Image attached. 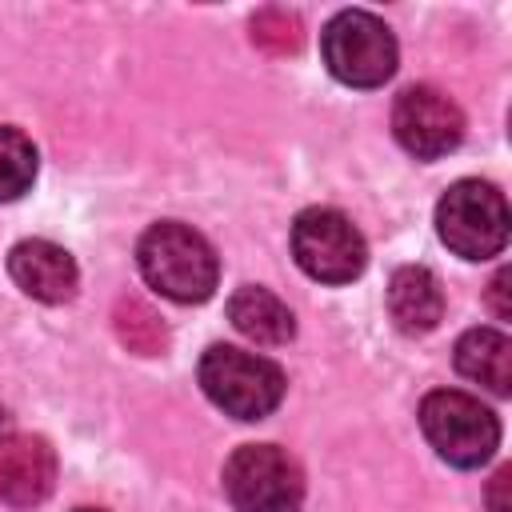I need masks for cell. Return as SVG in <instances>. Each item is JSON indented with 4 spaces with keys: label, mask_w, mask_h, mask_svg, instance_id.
Wrapping results in <instances>:
<instances>
[{
    "label": "cell",
    "mask_w": 512,
    "mask_h": 512,
    "mask_svg": "<svg viewBox=\"0 0 512 512\" xmlns=\"http://www.w3.org/2000/svg\"><path fill=\"white\" fill-rule=\"evenodd\" d=\"M136 260H140V272L144 280L176 300V304H200L212 296L216 280H220V260L212 252V244L180 224V220H160L152 224L144 236H140V248H136Z\"/></svg>",
    "instance_id": "cell-1"
},
{
    "label": "cell",
    "mask_w": 512,
    "mask_h": 512,
    "mask_svg": "<svg viewBox=\"0 0 512 512\" xmlns=\"http://www.w3.org/2000/svg\"><path fill=\"white\" fill-rule=\"evenodd\" d=\"M200 388L220 412L236 420H264L284 400V372L268 356L212 344L200 356Z\"/></svg>",
    "instance_id": "cell-2"
},
{
    "label": "cell",
    "mask_w": 512,
    "mask_h": 512,
    "mask_svg": "<svg viewBox=\"0 0 512 512\" xmlns=\"http://www.w3.org/2000/svg\"><path fill=\"white\" fill-rule=\"evenodd\" d=\"M420 428H424L428 444L436 448V456L448 460L452 468H480L484 460H492V452L500 444L496 412L456 388H440V392L424 396Z\"/></svg>",
    "instance_id": "cell-4"
},
{
    "label": "cell",
    "mask_w": 512,
    "mask_h": 512,
    "mask_svg": "<svg viewBox=\"0 0 512 512\" xmlns=\"http://www.w3.org/2000/svg\"><path fill=\"white\" fill-rule=\"evenodd\" d=\"M36 180V148L20 128L0 124V200H16Z\"/></svg>",
    "instance_id": "cell-14"
},
{
    "label": "cell",
    "mask_w": 512,
    "mask_h": 512,
    "mask_svg": "<svg viewBox=\"0 0 512 512\" xmlns=\"http://www.w3.org/2000/svg\"><path fill=\"white\" fill-rule=\"evenodd\" d=\"M388 312L396 320L400 332L408 336H424L440 324L444 316V292H440V280L420 268V264H404L392 272L388 280Z\"/></svg>",
    "instance_id": "cell-11"
},
{
    "label": "cell",
    "mask_w": 512,
    "mask_h": 512,
    "mask_svg": "<svg viewBox=\"0 0 512 512\" xmlns=\"http://www.w3.org/2000/svg\"><path fill=\"white\" fill-rule=\"evenodd\" d=\"M56 484V452L44 436L4 432L0 436V500L12 508H32L48 500Z\"/></svg>",
    "instance_id": "cell-9"
},
{
    "label": "cell",
    "mask_w": 512,
    "mask_h": 512,
    "mask_svg": "<svg viewBox=\"0 0 512 512\" xmlns=\"http://www.w3.org/2000/svg\"><path fill=\"white\" fill-rule=\"evenodd\" d=\"M392 132H396L400 148L412 152L416 160H440L464 140V112L440 88L416 84L396 96Z\"/></svg>",
    "instance_id": "cell-8"
},
{
    "label": "cell",
    "mask_w": 512,
    "mask_h": 512,
    "mask_svg": "<svg viewBox=\"0 0 512 512\" xmlns=\"http://www.w3.org/2000/svg\"><path fill=\"white\" fill-rule=\"evenodd\" d=\"M224 496L236 512H300L304 472L276 444H244L224 464Z\"/></svg>",
    "instance_id": "cell-6"
},
{
    "label": "cell",
    "mask_w": 512,
    "mask_h": 512,
    "mask_svg": "<svg viewBox=\"0 0 512 512\" xmlns=\"http://www.w3.org/2000/svg\"><path fill=\"white\" fill-rule=\"evenodd\" d=\"M508 280H512V276H508V268H500V272L492 276V308H496V316H500V320H508V316H512V304L504 300Z\"/></svg>",
    "instance_id": "cell-15"
},
{
    "label": "cell",
    "mask_w": 512,
    "mask_h": 512,
    "mask_svg": "<svg viewBox=\"0 0 512 512\" xmlns=\"http://www.w3.org/2000/svg\"><path fill=\"white\" fill-rule=\"evenodd\" d=\"M320 52L328 72L348 88H380L396 72V36L364 8L336 12L320 32Z\"/></svg>",
    "instance_id": "cell-3"
},
{
    "label": "cell",
    "mask_w": 512,
    "mask_h": 512,
    "mask_svg": "<svg viewBox=\"0 0 512 512\" xmlns=\"http://www.w3.org/2000/svg\"><path fill=\"white\" fill-rule=\"evenodd\" d=\"M436 232L464 260L500 256L508 244V204L484 180H456L436 204Z\"/></svg>",
    "instance_id": "cell-5"
},
{
    "label": "cell",
    "mask_w": 512,
    "mask_h": 512,
    "mask_svg": "<svg viewBox=\"0 0 512 512\" xmlns=\"http://www.w3.org/2000/svg\"><path fill=\"white\" fill-rule=\"evenodd\" d=\"M504 488H508V468H500V472L492 476V492H488V504H492V512H508Z\"/></svg>",
    "instance_id": "cell-16"
},
{
    "label": "cell",
    "mask_w": 512,
    "mask_h": 512,
    "mask_svg": "<svg viewBox=\"0 0 512 512\" xmlns=\"http://www.w3.org/2000/svg\"><path fill=\"white\" fill-rule=\"evenodd\" d=\"M228 320H232V328L240 336H248L260 348H280V344H288L296 336V320H292L288 304L276 292L260 288V284H244V288L232 292Z\"/></svg>",
    "instance_id": "cell-12"
},
{
    "label": "cell",
    "mask_w": 512,
    "mask_h": 512,
    "mask_svg": "<svg viewBox=\"0 0 512 512\" xmlns=\"http://www.w3.org/2000/svg\"><path fill=\"white\" fill-rule=\"evenodd\" d=\"M456 368L460 376L484 384L492 396L512 392V340L500 328H468L456 340Z\"/></svg>",
    "instance_id": "cell-13"
},
{
    "label": "cell",
    "mask_w": 512,
    "mask_h": 512,
    "mask_svg": "<svg viewBox=\"0 0 512 512\" xmlns=\"http://www.w3.org/2000/svg\"><path fill=\"white\" fill-rule=\"evenodd\" d=\"M8 272L20 292H28L40 304H64L76 296V260L52 244V240H20L8 252Z\"/></svg>",
    "instance_id": "cell-10"
},
{
    "label": "cell",
    "mask_w": 512,
    "mask_h": 512,
    "mask_svg": "<svg viewBox=\"0 0 512 512\" xmlns=\"http://www.w3.org/2000/svg\"><path fill=\"white\" fill-rule=\"evenodd\" d=\"M76 512H100V508H76Z\"/></svg>",
    "instance_id": "cell-17"
},
{
    "label": "cell",
    "mask_w": 512,
    "mask_h": 512,
    "mask_svg": "<svg viewBox=\"0 0 512 512\" xmlns=\"http://www.w3.org/2000/svg\"><path fill=\"white\" fill-rule=\"evenodd\" d=\"M292 256L320 284H352L368 264V244L336 208H304L292 224Z\"/></svg>",
    "instance_id": "cell-7"
}]
</instances>
